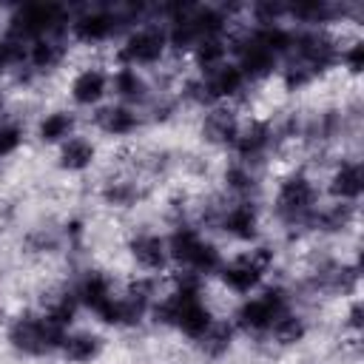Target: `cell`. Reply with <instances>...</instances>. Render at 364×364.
<instances>
[{
    "instance_id": "obj_1",
    "label": "cell",
    "mask_w": 364,
    "mask_h": 364,
    "mask_svg": "<svg viewBox=\"0 0 364 364\" xmlns=\"http://www.w3.org/2000/svg\"><path fill=\"white\" fill-rule=\"evenodd\" d=\"M148 9H128V6H82L71 9L68 20V43L100 48L114 46L131 26H136Z\"/></svg>"
},
{
    "instance_id": "obj_2",
    "label": "cell",
    "mask_w": 364,
    "mask_h": 364,
    "mask_svg": "<svg viewBox=\"0 0 364 364\" xmlns=\"http://www.w3.org/2000/svg\"><path fill=\"white\" fill-rule=\"evenodd\" d=\"M165 242L171 253V270H191L202 279H210L225 262L222 247L199 225L176 222L171 233H165Z\"/></svg>"
},
{
    "instance_id": "obj_3",
    "label": "cell",
    "mask_w": 364,
    "mask_h": 364,
    "mask_svg": "<svg viewBox=\"0 0 364 364\" xmlns=\"http://www.w3.org/2000/svg\"><path fill=\"white\" fill-rule=\"evenodd\" d=\"M168 57H171V48H168L165 26L151 17V9L136 26H131L114 43V63L125 68H136V71L159 68Z\"/></svg>"
},
{
    "instance_id": "obj_4",
    "label": "cell",
    "mask_w": 364,
    "mask_h": 364,
    "mask_svg": "<svg viewBox=\"0 0 364 364\" xmlns=\"http://www.w3.org/2000/svg\"><path fill=\"white\" fill-rule=\"evenodd\" d=\"M318 202H321V188L316 185V179L304 168H293L276 182L270 210L284 228L304 230V225Z\"/></svg>"
},
{
    "instance_id": "obj_5",
    "label": "cell",
    "mask_w": 364,
    "mask_h": 364,
    "mask_svg": "<svg viewBox=\"0 0 364 364\" xmlns=\"http://www.w3.org/2000/svg\"><path fill=\"white\" fill-rule=\"evenodd\" d=\"M293 307L290 290L284 284H262L256 293L239 299V304L230 313V324L236 333L242 336H253V338H264L267 330L273 327V321Z\"/></svg>"
},
{
    "instance_id": "obj_6",
    "label": "cell",
    "mask_w": 364,
    "mask_h": 364,
    "mask_svg": "<svg viewBox=\"0 0 364 364\" xmlns=\"http://www.w3.org/2000/svg\"><path fill=\"white\" fill-rule=\"evenodd\" d=\"M273 262H276V250L256 242L230 259L225 256L216 279L228 293L245 299V296L256 293L262 284H267V273L273 270Z\"/></svg>"
},
{
    "instance_id": "obj_7",
    "label": "cell",
    "mask_w": 364,
    "mask_h": 364,
    "mask_svg": "<svg viewBox=\"0 0 364 364\" xmlns=\"http://www.w3.org/2000/svg\"><path fill=\"white\" fill-rule=\"evenodd\" d=\"M68 330L48 321L40 310L37 313H20L9 321L6 327V344L28 358H43V355H54L60 350V341Z\"/></svg>"
},
{
    "instance_id": "obj_8",
    "label": "cell",
    "mask_w": 364,
    "mask_h": 364,
    "mask_svg": "<svg viewBox=\"0 0 364 364\" xmlns=\"http://www.w3.org/2000/svg\"><path fill=\"white\" fill-rule=\"evenodd\" d=\"M205 222L225 239L245 247L256 245L262 236V210L256 199H228V205H216Z\"/></svg>"
},
{
    "instance_id": "obj_9",
    "label": "cell",
    "mask_w": 364,
    "mask_h": 364,
    "mask_svg": "<svg viewBox=\"0 0 364 364\" xmlns=\"http://www.w3.org/2000/svg\"><path fill=\"white\" fill-rule=\"evenodd\" d=\"M65 94L71 100V108L77 111H97L111 97V68L105 65H82L71 74Z\"/></svg>"
},
{
    "instance_id": "obj_10",
    "label": "cell",
    "mask_w": 364,
    "mask_h": 364,
    "mask_svg": "<svg viewBox=\"0 0 364 364\" xmlns=\"http://www.w3.org/2000/svg\"><path fill=\"white\" fill-rule=\"evenodd\" d=\"M276 145H279V131H276V125H273L270 119L253 117V119H245V122H242L239 136H236L230 154H233L236 162H245V165L256 168L262 159L270 156V151H273Z\"/></svg>"
},
{
    "instance_id": "obj_11",
    "label": "cell",
    "mask_w": 364,
    "mask_h": 364,
    "mask_svg": "<svg viewBox=\"0 0 364 364\" xmlns=\"http://www.w3.org/2000/svg\"><path fill=\"white\" fill-rule=\"evenodd\" d=\"M242 111L233 105V102H216V105H208L202 108V119H199V136L205 145L210 148H225L230 151L236 136H239V128H242Z\"/></svg>"
},
{
    "instance_id": "obj_12",
    "label": "cell",
    "mask_w": 364,
    "mask_h": 364,
    "mask_svg": "<svg viewBox=\"0 0 364 364\" xmlns=\"http://www.w3.org/2000/svg\"><path fill=\"white\" fill-rule=\"evenodd\" d=\"M131 262L142 270V276H168L171 273V253L165 233L156 230H136L125 245Z\"/></svg>"
},
{
    "instance_id": "obj_13",
    "label": "cell",
    "mask_w": 364,
    "mask_h": 364,
    "mask_svg": "<svg viewBox=\"0 0 364 364\" xmlns=\"http://www.w3.org/2000/svg\"><path fill=\"white\" fill-rule=\"evenodd\" d=\"M68 37H40L31 40L28 46H23V63H20V74H26L28 80L34 77H46L51 71H57L65 60H68Z\"/></svg>"
},
{
    "instance_id": "obj_14",
    "label": "cell",
    "mask_w": 364,
    "mask_h": 364,
    "mask_svg": "<svg viewBox=\"0 0 364 364\" xmlns=\"http://www.w3.org/2000/svg\"><path fill=\"white\" fill-rule=\"evenodd\" d=\"M324 193L330 202H347V205H358L361 193H364V168L361 159L355 156H341L327 179H324Z\"/></svg>"
},
{
    "instance_id": "obj_15",
    "label": "cell",
    "mask_w": 364,
    "mask_h": 364,
    "mask_svg": "<svg viewBox=\"0 0 364 364\" xmlns=\"http://www.w3.org/2000/svg\"><path fill=\"white\" fill-rule=\"evenodd\" d=\"M91 125L102 136L122 139V136H134L145 125V114L139 108H131V105H122V102L111 100V102L100 105L97 111H91Z\"/></svg>"
},
{
    "instance_id": "obj_16",
    "label": "cell",
    "mask_w": 364,
    "mask_h": 364,
    "mask_svg": "<svg viewBox=\"0 0 364 364\" xmlns=\"http://www.w3.org/2000/svg\"><path fill=\"white\" fill-rule=\"evenodd\" d=\"M71 293L77 299V304L88 313H94L97 321H102V316L108 313L117 290H114V282L111 276H105L102 270H85L74 284H71Z\"/></svg>"
},
{
    "instance_id": "obj_17",
    "label": "cell",
    "mask_w": 364,
    "mask_h": 364,
    "mask_svg": "<svg viewBox=\"0 0 364 364\" xmlns=\"http://www.w3.org/2000/svg\"><path fill=\"white\" fill-rule=\"evenodd\" d=\"M358 222V205H347V202H318L316 210L310 213L304 230L307 233H318V236H341L350 228H355Z\"/></svg>"
},
{
    "instance_id": "obj_18",
    "label": "cell",
    "mask_w": 364,
    "mask_h": 364,
    "mask_svg": "<svg viewBox=\"0 0 364 364\" xmlns=\"http://www.w3.org/2000/svg\"><path fill=\"white\" fill-rule=\"evenodd\" d=\"M154 85L148 80L145 71H136V68H125V65H114L111 68V97L114 102H122V105H131V108H145L154 97Z\"/></svg>"
},
{
    "instance_id": "obj_19",
    "label": "cell",
    "mask_w": 364,
    "mask_h": 364,
    "mask_svg": "<svg viewBox=\"0 0 364 364\" xmlns=\"http://www.w3.org/2000/svg\"><path fill=\"white\" fill-rule=\"evenodd\" d=\"M102 347H105V338L97 333V330H88V327H71L63 341H60V350L57 355L68 364H91L102 355Z\"/></svg>"
},
{
    "instance_id": "obj_20",
    "label": "cell",
    "mask_w": 364,
    "mask_h": 364,
    "mask_svg": "<svg viewBox=\"0 0 364 364\" xmlns=\"http://www.w3.org/2000/svg\"><path fill=\"white\" fill-rule=\"evenodd\" d=\"M77 128H80V117L74 108H51L37 119L34 136L40 145L60 148L65 139H71L77 134Z\"/></svg>"
},
{
    "instance_id": "obj_21",
    "label": "cell",
    "mask_w": 364,
    "mask_h": 364,
    "mask_svg": "<svg viewBox=\"0 0 364 364\" xmlns=\"http://www.w3.org/2000/svg\"><path fill=\"white\" fill-rule=\"evenodd\" d=\"M97 156H100L97 142L85 134H74L71 139H65L57 148V168L65 173H85L94 168Z\"/></svg>"
},
{
    "instance_id": "obj_22",
    "label": "cell",
    "mask_w": 364,
    "mask_h": 364,
    "mask_svg": "<svg viewBox=\"0 0 364 364\" xmlns=\"http://www.w3.org/2000/svg\"><path fill=\"white\" fill-rule=\"evenodd\" d=\"M230 40H233V31L230 34H216V37H205L196 43V48L188 54L193 71L202 77V74H210L213 68L225 65L230 57Z\"/></svg>"
},
{
    "instance_id": "obj_23",
    "label": "cell",
    "mask_w": 364,
    "mask_h": 364,
    "mask_svg": "<svg viewBox=\"0 0 364 364\" xmlns=\"http://www.w3.org/2000/svg\"><path fill=\"white\" fill-rule=\"evenodd\" d=\"M307 336H310V321H307V316L299 313L296 307H287V310L273 321V327L267 330L264 338H267L273 347L287 350V347H299Z\"/></svg>"
},
{
    "instance_id": "obj_24",
    "label": "cell",
    "mask_w": 364,
    "mask_h": 364,
    "mask_svg": "<svg viewBox=\"0 0 364 364\" xmlns=\"http://www.w3.org/2000/svg\"><path fill=\"white\" fill-rule=\"evenodd\" d=\"M222 188H225L228 199H256L262 182H259L256 168L230 159L225 165V171H222Z\"/></svg>"
},
{
    "instance_id": "obj_25",
    "label": "cell",
    "mask_w": 364,
    "mask_h": 364,
    "mask_svg": "<svg viewBox=\"0 0 364 364\" xmlns=\"http://www.w3.org/2000/svg\"><path fill=\"white\" fill-rule=\"evenodd\" d=\"M233 338H236L233 324H230L228 318H216V321H213V324H210L193 344H196V350H199L205 358L216 361V358H225V355L230 353Z\"/></svg>"
},
{
    "instance_id": "obj_26",
    "label": "cell",
    "mask_w": 364,
    "mask_h": 364,
    "mask_svg": "<svg viewBox=\"0 0 364 364\" xmlns=\"http://www.w3.org/2000/svg\"><path fill=\"white\" fill-rule=\"evenodd\" d=\"M100 199L108 208H134L142 199V185L136 179H108L100 191Z\"/></svg>"
},
{
    "instance_id": "obj_27",
    "label": "cell",
    "mask_w": 364,
    "mask_h": 364,
    "mask_svg": "<svg viewBox=\"0 0 364 364\" xmlns=\"http://www.w3.org/2000/svg\"><path fill=\"white\" fill-rule=\"evenodd\" d=\"M347 77H361V68H364V40L355 34L350 40H341V48H338V65Z\"/></svg>"
},
{
    "instance_id": "obj_28",
    "label": "cell",
    "mask_w": 364,
    "mask_h": 364,
    "mask_svg": "<svg viewBox=\"0 0 364 364\" xmlns=\"http://www.w3.org/2000/svg\"><path fill=\"white\" fill-rule=\"evenodd\" d=\"M26 247L28 253H54L60 247V233H54L51 228H37L26 236Z\"/></svg>"
},
{
    "instance_id": "obj_29",
    "label": "cell",
    "mask_w": 364,
    "mask_h": 364,
    "mask_svg": "<svg viewBox=\"0 0 364 364\" xmlns=\"http://www.w3.org/2000/svg\"><path fill=\"white\" fill-rule=\"evenodd\" d=\"M341 327H344L353 338H358V333H361V327H364V318H361V301H358V296H353V299H350Z\"/></svg>"
},
{
    "instance_id": "obj_30",
    "label": "cell",
    "mask_w": 364,
    "mask_h": 364,
    "mask_svg": "<svg viewBox=\"0 0 364 364\" xmlns=\"http://www.w3.org/2000/svg\"><path fill=\"white\" fill-rule=\"evenodd\" d=\"M3 105H6V97H3V88H0V111H3Z\"/></svg>"
}]
</instances>
